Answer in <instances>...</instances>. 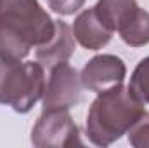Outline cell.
<instances>
[{"mask_svg": "<svg viewBox=\"0 0 149 148\" xmlns=\"http://www.w3.org/2000/svg\"><path fill=\"white\" fill-rule=\"evenodd\" d=\"M54 32L56 21L38 0H0V56L24 59Z\"/></svg>", "mask_w": 149, "mask_h": 148, "instance_id": "6da1fadb", "label": "cell"}, {"mask_svg": "<svg viewBox=\"0 0 149 148\" xmlns=\"http://www.w3.org/2000/svg\"><path fill=\"white\" fill-rule=\"evenodd\" d=\"M146 111L144 101L123 84L97 92L87 113V136L95 147H109Z\"/></svg>", "mask_w": 149, "mask_h": 148, "instance_id": "7a4b0ae2", "label": "cell"}, {"mask_svg": "<svg viewBox=\"0 0 149 148\" xmlns=\"http://www.w3.org/2000/svg\"><path fill=\"white\" fill-rule=\"evenodd\" d=\"M45 91V68L38 61H21L0 56V105L28 113Z\"/></svg>", "mask_w": 149, "mask_h": 148, "instance_id": "3957f363", "label": "cell"}, {"mask_svg": "<svg viewBox=\"0 0 149 148\" xmlns=\"http://www.w3.org/2000/svg\"><path fill=\"white\" fill-rule=\"evenodd\" d=\"M31 143L37 148L81 147L78 125L68 110H42L31 131Z\"/></svg>", "mask_w": 149, "mask_h": 148, "instance_id": "277c9868", "label": "cell"}, {"mask_svg": "<svg viewBox=\"0 0 149 148\" xmlns=\"http://www.w3.org/2000/svg\"><path fill=\"white\" fill-rule=\"evenodd\" d=\"M81 78L71 65L59 63L50 68L49 80L43 91V111L49 110H70L78 105L81 98Z\"/></svg>", "mask_w": 149, "mask_h": 148, "instance_id": "5b68a950", "label": "cell"}, {"mask_svg": "<svg viewBox=\"0 0 149 148\" xmlns=\"http://www.w3.org/2000/svg\"><path fill=\"white\" fill-rule=\"evenodd\" d=\"M127 66L121 58L114 54H97L88 59L80 73L81 84L92 92L106 91L113 85L123 84Z\"/></svg>", "mask_w": 149, "mask_h": 148, "instance_id": "8992f818", "label": "cell"}, {"mask_svg": "<svg viewBox=\"0 0 149 148\" xmlns=\"http://www.w3.org/2000/svg\"><path fill=\"white\" fill-rule=\"evenodd\" d=\"M71 30H73L74 40L88 51H99L106 47L111 42V37L114 33L101 21L94 7L81 11L74 18Z\"/></svg>", "mask_w": 149, "mask_h": 148, "instance_id": "52a82bcc", "label": "cell"}, {"mask_svg": "<svg viewBox=\"0 0 149 148\" xmlns=\"http://www.w3.org/2000/svg\"><path fill=\"white\" fill-rule=\"evenodd\" d=\"M74 52V35L68 23L57 19L52 38L37 47V61L43 68H52L59 63H66Z\"/></svg>", "mask_w": 149, "mask_h": 148, "instance_id": "ba28073f", "label": "cell"}, {"mask_svg": "<svg viewBox=\"0 0 149 148\" xmlns=\"http://www.w3.org/2000/svg\"><path fill=\"white\" fill-rule=\"evenodd\" d=\"M121 40L130 47H144L149 44V12L137 7L132 16L116 30Z\"/></svg>", "mask_w": 149, "mask_h": 148, "instance_id": "9c48e42d", "label": "cell"}, {"mask_svg": "<svg viewBox=\"0 0 149 148\" xmlns=\"http://www.w3.org/2000/svg\"><path fill=\"white\" fill-rule=\"evenodd\" d=\"M137 7V0H97L94 5L101 21L113 32H116L120 25L130 18Z\"/></svg>", "mask_w": 149, "mask_h": 148, "instance_id": "30bf717a", "label": "cell"}, {"mask_svg": "<svg viewBox=\"0 0 149 148\" xmlns=\"http://www.w3.org/2000/svg\"><path fill=\"white\" fill-rule=\"evenodd\" d=\"M128 87L139 99L149 105V56L141 59L139 65L135 66L134 73L130 77Z\"/></svg>", "mask_w": 149, "mask_h": 148, "instance_id": "8fae6325", "label": "cell"}, {"mask_svg": "<svg viewBox=\"0 0 149 148\" xmlns=\"http://www.w3.org/2000/svg\"><path fill=\"white\" fill-rule=\"evenodd\" d=\"M127 138L134 148H149V111H144L130 125Z\"/></svg>", "mask_w": 149, "mask_h": 148, "instance_id": "7c38bea8", "label": "cell"}, {"mask_svg": "<svg viewBox=\"0 0 149 148\" xmlns=\"http://www.w3.org/2000/svg\"><path fill=\"white\" fill-rule=\"evenodd\" d=\"M85 0H49V7L59 16H71L83 7Z\"/></svg>", "mask_w": 149, "mask_h": 148, "instance_id": "4fadbf2b", "label": "cell"}]
</instances>
